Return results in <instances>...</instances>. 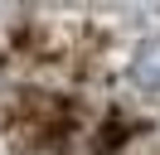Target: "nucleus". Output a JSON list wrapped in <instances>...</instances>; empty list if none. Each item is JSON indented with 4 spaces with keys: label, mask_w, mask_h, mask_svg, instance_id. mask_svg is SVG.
I'll use <instances>...</instances> for the list:
<instances>
[{
    "label": "nucleus",
    "mask_w": 160,
    "mask_h": 155,
    "mask_svg": "<svg viewBox=\"0 0 160 155\" xmlns=\"http://www.w3.org/2000/svg\"><path fill=\"white\" fill-rule=\"evenodd\" d=\"M131 78L141 87H160V39H146L131 58Z\"/></svg>",
    "instance_id": "obj_1"
}]
</instances>
